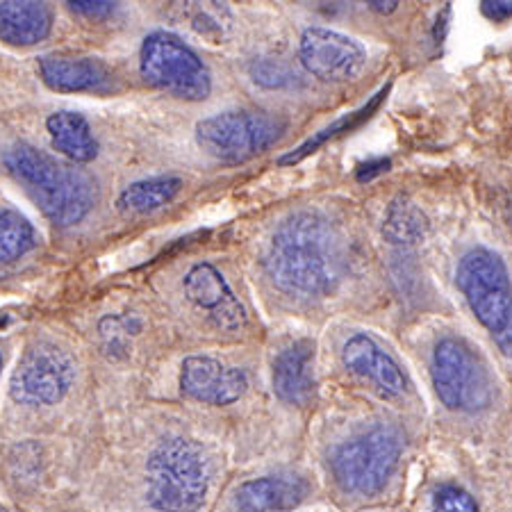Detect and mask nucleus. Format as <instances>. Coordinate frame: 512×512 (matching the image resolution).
I'll return each mask as SVG.
<instances>
[{"instance_id":"obj_3","label":"nucleus","mask_w":512,"mask_h":512,"mask_svg":"<svg viewBox=\"0 0 512 512\" xmlns=\"http://www.w3.org/2000/svg\"><path fill=\"white\" fill-rule=\"evenodd\" d=\"M210 487V462L187 437H169L146 465V499L158 512H196Z\"/></svg>"},{"instance_id":"obj_11","label":"nucleus","mask_w":512,"mask_h":512,"mask_svg":"<svg viewBox=\"0 0 512 512\" xmlns=\"http://www.w3.org/2000/svg\"><path fill=\"white\" fill-rule=\"evenodd\" d=\"M180 387L194 401L208 406H230L242 399L249 381L242 369L228 367L208 355H189L180 371Z\"/></svg>"},{"instance_id":"obj_28","label":"nucleus","mask_w":512,"mask_h":512,"mask_svg":"<svg viewBox=\"0 0 512 512\" xmlns=\"http://www.w3.org/2000/svg\"><path fill=\"white\" fill-rule=\"evenodd\" d=\"M369 5H371V10H376V12H394L399 3H369Z\"/></svg>"},{"instance_id":"obj_6","label":"nucleus","mask_w":512,"mask_h":512,"mask_svg":"<svg viewBox=\"0 0 512 512\" xmlns=\"http://www.w3.org/2000/svg\"><path fill=\"white\" fill-rule=\"evenodd\" d=\"M287 123L267 112H221L198 121L196 142L205 153L224 164H242L274 146Z\"/></svg>"},{"instance_id":"obj_30","label":"nucleus","mask_w":512,"mask_h":512,"mask_svg":"<svg viewBox=\"0 0 512 512\" xmlns=\"http://www.w3.org/2000/svg\"><path fill=\"white\" fill-rule=\"evenodd\" d=\"M0 512H3V506H0Z\"/></svg>"},{"instance_id":"obj_1","label":"nucleus","mask_w":512,"mask_h":512,"mask_svg":"<svg viewBox=\"0 0 512 512\" xmlns=\"http://www.w3.org/2000/svg\"><path fill=\"white\" fill-rule=\"evenodd\" d=\"M346 269L344 237L330 219L301 210L271 235L264 271L280 292L299 299H319L340 285Z\"/></svg>"},{"instance_id":"obj_5","label":"nucleus","mask_w":512,"mask_h":512,"mask_svg":"<svg viewBox=\"0 0 512 512\" xmlns=\"http://www.w3.org/2000/svg\"><path fill=\"white\" fill-rule=\"evenodd\" d=\"M139 71L148 85L183 101H205L212 92L208 66L171 32L160 30L144 39Z\"/></svg>"},{"instance_id":"obj_24","label":"nucleus","mask_w":512,"mask_h":512,"mask_svg":"<svg viewBox=\"0 0 512 512\" xmlns=\"http://www.w3.org/2000/svg\"><path fill=\"white\" fill-rule=\"evenodd\" d=\"M69 7L71 12L87 16V19H105L117 10V5L105 3V0H78V3H69Z\"/></svg>"},{"instance_id":"obj_20","label":"nucleus","mask_w":512,"mask_h":512,"mask_svg":"<svg viewBox=\"0 0 512 512\" xmlns=\"http://www.w3.org/2000/svg\"><path fill=\"white\" fill-rule=\"evenodd\" d=\"M428 230H431V221L424 210L412 198L396 196L383 219V235L387 242L396 246L419 244L428 235Z\"/></svg>"},{"instance_id":"obj_19","label":"nucleus","mask_w":512,"mask_h":512,"mask_svg":"<svg viewBox=\"0 0 512 512\" xmlns=\"http://www.w3.org/2000/svg\"><path fill=\"white\" fill-rule=\"evenodd\" d=\"M183 189V180L178 176H158L139 180L123 189L119 196V210L130 217H139V214H151L155 210L164 208Z\"/></svg>"},{"instance_id":"obj_16","label":"nucleus","mask_w":512,"mask_h":512,"mask_svg":"<svg viewBox=\"0 0 512 512\" xmlns=\"http://www.w3.org/2000/svg\"><path fill=\"white\" fill-rule=\"evenodd\" d=\"M310 485L296 474H271L253 478L237 487V512H287L299 508Z\"/></svg>"},{"instance_id":"obj_8","label":"nucleus","mask_w":512,"mask_h":512,"mask_svg":"<svg viewBox=\"0 0 512 512\" xmlns=\"http://www.w3.org/2000/svg\"><path fill=\"white\" fill-rule=\"evenodd\" d=\"M456 280L469 308L492 337L501 335L512 324L510 274L497 253L487 249L465 253L458 264Z\"/></svg>"},{"instance_id":"obj_15","label":"nucleus","mask_w":512,"mask_h":512,"mask_svg":"<svg viewBox=\"0 0 512 512\" xmlns=\"http://www.w3.org/2000/svg\"><path fill=\"white\" fill-rule=\"evenodd\" d=\"M274 392L289 406L305 408L315 399V344L299 340L274 360Z\"/></svg>"},{"instance_id":"obj_29","label":"nucleus","mask_w":512,"mask_h":512,"mask_svg":"<svg viewBox=\"0 0 512 512\" xmlns=\"http://www.w3.org/2000/svg\"><path fill=\"white\" fill-rule=\"evenodd\" d=\"M0 369H3V355H0Z\"/></svg>"},{"instance_id":"obj_9","label":"nucleus","mask_w":512,"mask_h":512,"mask_svg":"<svg viewBox=\"0 0 512 512\" xmlns=\"http://www.w3.org/2000/svg\"><path fill=\"white\" fill-rule=\"evenodd\" d=\"M76 381L71 355L51 342L28 346L10 381V394L23 406H55L69 394Z\"/></svg>"},{"instance_id":"obj_14","label":"nucleus","mask_w":512,"mask_h":512,"mask_svg":"<svg viewBox=\"0 0 512 512\" xmlns=\"http://www.w3.org/2000/svg\"><path fill=\"white\" fill-rule=\"evenodd\" d=\"M39 73L53 92L62 94H103L114 82L110 69L94 57L46 55L39 60Z\"/></svg>"},{"instance_id":"obj_22","label":"nucleus","mask_w":512,"mask_h":512,"mask_svg":"<svg viewBox=\"0 0 512 512\" xmlns=\"http://www.w3.org/2000/svg\"><path fill=\"white\" fill-rule=\"evenodd\" d=\"M385 96V89L381 94H376V98L374 101H371L369 105H365L362 107L360 112H353V114H346L344 119H340V121H335L333 126H328V128H324L319 132V135H315L312 139H308V142H305L303 146H299L296 148L294 153H289V155H285V158H280V164H296V162H301L305 155H310L312 151H317V148L321 146V144H326L328 139H333V137H337V135H342V132H349L351 128H355L358 126V123L362 121V119H367L371 112L376 110V105L381 103V98Z\"/></svg>"},{"instance_id":"obj_23","label":"nucleus","mask_w":512,"mask_h":512,"mask_svg":"<svg viewBox=\"0 0 512 512\" xmlns=\"http://www.w3.org/2000/svg\"><path fill=\"white\" fill-rule=\"evenodd\" d=\"M433 512H478L472 494L458 485H444L435 492Z\"/></svg>"},{"instance_id":"obj_17","label":"nucleus","mask_w":512,"mask_h":512,"mask_svg":"<svg viewBox=\"0 0 512 512\" xmlns=\"http://www.w3.org/2000/svg\"><path fill=\"white\" fill-rule=\"evenodd\" d=\"M53 30V12L46 3H0V41L28 48L44 41Z\"/></svg>"},{"instance_id":"obj_4","label":"nucleus","mask_w":512,"mask_h":512,"mask_svg":"<svg viewBox=\"0 0 512 512\" xmlns=\"http://www.w3.org/2000/svg\"><path fill=\"white\" fill-rule=\"evenodd\" d=\"M403 437L394 426H374L342 442L330 456V472L344 492L374 497L399 467Z\"/></svg>"},{"instance_id":"obj_27","label":"nucleus","mask_w":512,"mask_h":512,"mask_svg":"<svg viewBox=\"0 0 512 512\" xmlns=\"http://www.w3.org/2000/svg\"><path fill=\"white\" fill-rule=\"evenodd\" d=\"M494 340H497V344H499V349L503 351V355H508V358H512V324L503 330L501 335H497L494 337Z\"/></svg>"},{"instance_id":"obj_25","label":"nucleus","mask_w":512,"mask_h":512,"mask_svg":"<svg viewBox=\"0 0 512 512\" xmlns=\"http://www.w3.org/2000/svg\"><path fill=\"white\" fill-rule=\"evenodd\" d=\"M481 12L485 19L503 23L512 19V0H485V3H481Z\"/></svg>"},{"instance_id":"obj_13","label":"nucleus","mask_w":512,"mask_h":512,"mask_svg":"<svg viewBox=\"0 0 512 512\" xmlns=\"http://www.w3.org/2000/svg\"><path fill=\"white\" fill-rule=\"evenodd\" d=\"M342 362L351 374L365 378L383 396H401L406 392V376L401 367L374 337L362 333L349 337L342 349Z\"/></svg>"},{"instance_id":"obj_7","label":"nucleus","mask_w":512,"mask_h":512,"mask_svg":"<svg viewBox=\"0 0 512 512\" xmlns=\"http://www.w3.org/2000/svg\"><path fill=\"white\" fill-rule=\"evenodd\" d=\"M433 385L449 410L478 412L490 406L492 376L472 346L458 337H444L433 351Z\"/></svg>"},{"instance_id":"obj_12","label":"nucleus","mask_w":512,"mask_h":512,"mask_svg":"<svg viewBox=\"0 0 512 512\" xmlns=\"http://www.w3.org/2000/svg\"><path fill=\"white\" fill-rule=\"evenodd\" d=\"M183 287L187 299L192 301L198 310L208 312V317L214 324L228 330V333L242 330L246 326V321H249L244 305L239 303L235 292L226 283V278L221 276L212 264L203 262L189 269L183 280Z\"/></svg>"},{"instance_id":"obj_2","label":"nucleus","mask_w":512,"mask_h":512,"mask_svg":"<svg viewBox=\"0 0 512 512\" xmlns=\"http://www.w3.org/2000/svg\"><path fill=\"white\" fill-rule=\"evenodd\" d=\"M5 164L19 183L26 185L41 212L55 226H73L96 205V183L85 171L57 162L35 146L19 144L7 151Z\"/></svg>"},{"instance_id":"obj_21","label":"nucleus","mask_w":512,"mask_h":512,"mask_svg":"<svg viewBox=\"0 0 512 512\" xmlns=\"http://www.w3.org/2000/svg\"><path fill=\"white\" fill-rule=\"evenodd\" d=\"M37 233L23 214L0 210V264L19 260L35 249Z\"/></svg>"},{"instance_id":"obj_26","label":"nucleus","mask_w":512,"mask_h":512,"mask_svg":"<svg viewBox=\"0 0 512 512\" xmlns=\"http://www.w3.org/2000/svg\"><path fill=\"white\" fill-rule=\"evenodd\" d=\"M387 169H390V160L369 162V164H365V167L358 171V180H371L374 176H378V173H385Z\"/></svg>"},{"instance_id":"obj_18","label":"nucleus","mask_w":512,"mask_h":512,"mask_svg":"<svg viewBox=\"0 0 512 512\" xmlns=\"http://www.w3.org/2000/svg\"><path fill=\"white\" fill-rule=\"evenodd\" d=\"M46 128L51 132L53 146L66 158L85 164L98 155V142L89 121L78 112H55L46 119Z\"/></svg>"},{"instance_id":"obj_10","label":"nucleus","mask_w":512,"mask_h":512,"mask_svg":"<svg viewBox=\"0 0 512 512\" xmlns=\"http://www.w3.org/2000/svg\"><path fill=\"white\" fill-rule=\"evenodd\" d=\"M301 62L324 82H349L367 66V51L358 41L328 28H308L301 37Z\"/></svg>"}]
</instances>
